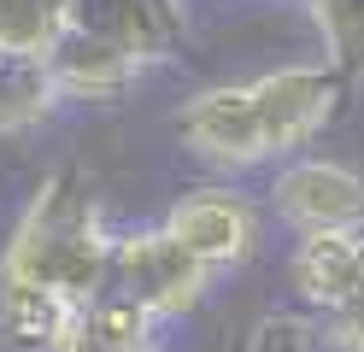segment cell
I'll list each match as a JSON object with an SVG mask.
<instances>
[{"mask_svg": "<svg viewBox=\"0 0 364 352\" xmlns=\"http://www.w3.org/2000/svg\"><path fill=\"white\" fill-rule=\"evenodd\" d=\"M48 65L65 82V94H118V88H129L135 77H141L153 59L135 53V47H124V41L88 36V30H59Z\"/></svg>", "mask_w": 364, "mask_h": 352, "instance_id": "7", "label": "cell"}, {"mask_svg": "<svg viewBox=\"0 0 364 352\" xmlns=\"http://www.w3.org/2000/svg\"><path fill=\"white\" fill-rule=\"evenodd\" d=\"M65 30V0H0V53L48 59Z\"/></svg>", "mask_w": 364, "mask_h": 352, "instance_id": "10", "label": "cell"}, {"mask_svg": "<svg viewBox=\"0 0 364 352\" xmlns=\"http://www.w3.org/2000/svg\"><path fill=\"white\" fill-rule=\"evenodd\" d=\"M270 206H277L282 223L300 229V241L341 235V229L364 223V176L335 159H294L270 182Z\"/></svg>", "mask_w": 364, "mask_h": 352, "instance_id": "3", "label": "cell"}, {"mask_svg": "<svg viewBox=\"0 0 364 352\" xmlns=\"http://www.w3.org/2000/svg\"><path fill=\"white\" fill-rule=\"evenodd\" d=\"M176 135L188 141V153H200L206 164H223V171H247V164L270 159L264 117H259L247 82L194 94V100L176 112Z\"/></svg>", "mask_w": 364, "mask_h": 352, "instance_id": "4", "label": "cell"}, {"mask_svg": "<svg viewBox=\"0 0 364 352\" xmlns=\"http://www.w3.org/2000/svg\"><path fill=\"white\" fill-rule=\"evenodd\" d=\"M247 88H253V106L264 117L270 159L294 153L300 141H311L335 117L341 94H347V82H341L329 65H282V70H270V77L247 82Z\"/></svg>", "mask_w": 364, "mask_h": 352, "instance_id": "5", "label": "cell"}, {"mask_svg": "<svg viewBox=\"0 0 364 352\" xmlns=\"http://www.w3.org/2000/svg\"><path fill=\"white\" fill-rule=\"evenodd\" d=\"M294 288H300V299L323 305V311H341L364 288V235L341 229V235L300 241V252H294Z\"/></svg>", "mask_w": 364, "mask_h": 352, "instance_id": "8", "label": "cell"}, {"mask_svg": "<svg viewBox=\"0 0 364 352\" xmlns=\"http://www.w3.org/2000/svg\"><path fill=\"white\" fill-rule=\"evenodd\" d=\"M329 335L341 352H364V288L341 305V311H329Z\"/></svg>", "mask_w": 364, "mask_h": 352, "instance_id": "12", "label": "cell"}, {"mask_svg": "<svg viewBox=\"0 0 364 352\" xmlns=\"http://www.w3.org/2000/svg\"><path fill=\"white\" fill-rule=\"evenodd\" d=\"M59 100H65V82L53 77L48 59H12V53H0V135L53 117Z\"/></svg>", "mask_w": 364, "mask_h": 352, "instance_id": "9", "label": "cell"}, {"mask_svg": "<svg viewBox=\"0 0 364 352\" xmlns=\"http://www.w3.org/2000/svg\"><path fill=\"white\" fill-rule=\"evenodd\" d=\"M165 235L176 247H188L206 270H218V265H241L253 252L259 218L247 206V194H235V188H194L182 206H171Z\"/></svg>", "mask_w": 364, "mask_h": 352, "instance_id": "6", "label": "cell"}, {"mask_svg": "<svg viewBox=\"0 0 364 352\" xmlns=\"http://www.w3.org/2000/svg\"><path fill=\"white\" fill-rule=\"evenodd\" d=\"M282 341H311V335H306V323H294V317H270V323H259L253 352H300V346H282Z\"/></svg>", "mask_w": 364, "mask_h": 352, "instance_id": "13", "label": "cell"}, {"mask_svg": "<svg viewBox=\"0 0 364 352\" xmlns=\"http://www.w3.org/2000/svg\"><path fill=\"white\" fill-rule=\"evenodd\" d=\"M118 235L106 229V211L95 194H82L71 176L41 182V194L18 218L6 258H0V288H41L71 305H95L112 282Z\"/></svg>", "mask_w": 364, "mask_h": 352, "instance_id": "1", "label": "cell"}, {"mask_svg": "<svg viewBox=\"0 0 364 352\" xmlns=\"http://www.w3.org/2000/svg\"><path fill=\"white\" fill-rule=\"evenodd\" d=\"M306 6L323 30V65L353 88L364 77V0H306Z\"/></svg>", "mask_w": 364, "mask_h": 352, "instance_id": "11", "label": "cell"}, {"mask_svg": "<svg viewBox=\"0 0 364 352\" xmlns=\"http://www.w3.org/2000/svg\"><path fill=\"white\" fill-rule=\"evenodd\" d=\"M206 276L212 270L200 265L188 247H176L165 235V223H159V229H141V235H118L106 288L129 294L135 305H147L153 317H176V311H188V305L200 299Z\"/></svg>", "mask_w": 364, "mask_h": 352, "instance_id": "2", "label": "cell"}]
</instances>
